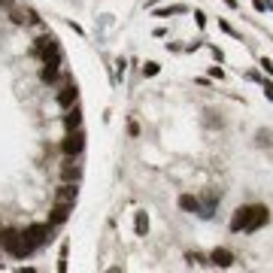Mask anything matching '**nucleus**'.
Listing matches in <instances>:
<instances>
[{
    "instance_id": "nucleus-15",
    "label": "nucleus",
    "mask_w": 273,
    "mask_h": 273,
    "mask_svg": "<svg viewBox=\"0 0 273 273\" xmlns=\"http://www.w3.org/2000/svg\"><path fill=\"white\" fill-rule=\"evenodd\" d=\"M149 234V219L146 213H137V237H146Z\"/></svg>"
},
{
    "instance_id": "nucleus-6",
    "label": "nucleus",
    "mask_w": 273,
    "mask_h": 273,
    "mask_svg": "<svg viewBox=\"0 0 273 273\" xmlns=\"http://www.w3.org/2000/svg\"><path fill=\"white\" fill-rule=\"evenodd\" d=\"M76 98H79V88H76V82H67V85L58 91V107L70 110V107L76 104Z\"/></svg>"
},
{
    "instance_id": "nucleus-17",
    "label": "nucleus",
    "mask_w": 273,
    "mask_h": 273,
    "mask_svg": "<svg viewBox=\"0 0 273 273\" xmlns=\"http://www.w3.org/2000/svg\"><path fill=\"white\" fill-rule=\"evenodd\" d=\"M0 4H7V0H0Z\"/></svg>"
},
{
    "instance_id": "nucleus-14",
    "label": "nucleus",
    "mask_w": 273,
    "mask_h": 273,
    "mask_svg": "<svg viewBox=\"0 0 273 273\" xmlns=\"http://www.w3.org/2000/svg\"><path fill=\"white\" fill-rule=\"evenodd\" d=\"M243 222H246V207H237L231 219V231H243Z\"/></svg>"
},
{
    "instance_id": "nucleus-7",
    "label": "nucleus",
    "mask_w": 273,
    "mask_h": 273,
    "mask_svg": "<svg viewBox=\"0 0 273 273\" xmlns=\"http://www.w3.org/2000/svg\"><path fill=\"white\" fill-rule=\"evenodd\" d=\"M70 213H73V204L58 201V204L52 207V213H49V222H52V225H64V222L70 219Z\"/></svg>"
},
{
    "instance_id": "nucleus-16",
    "label": "nucleus",
    "mask_w": 273,
    "mask_h": 273,
    "mask_svg": "<svg viewBox=\"0 0 273 273\" xmlns=\"http://www.w3.org/2000/svg\"><path fill=\"white\" fill-rule=\"evenodd\" d=\"M143 73H146V76H158V64H155V61H149V64L143 67Z\"/></svg>"
},
{
    "instance_id": "nucleus-13",
    "label": "nucleus",
    "mask_w": 273,
    "mask_h": 273,
    "mask_svg": "<svg viewBox=\"0 0 273 273\" xmlns=\"http://www.w3.org/2000/svg\"><path fill=\"white\" fill-rule=\"evenodd\" d=\"M76 198H79V189H76V186H70V182H64V186L58 189V201H67V204H76Z\"/></svg>"
},
{
    "instance_id": "nucleus-10",
    "label": "nucleus",
    "mask_w": 273,
    "mask_h": 273,
    "mask_svg": "<svg viewBox=\"0 0 273 273\" xmlns=\"http://www.w3.org/2000/svg\"><path fill=\"white\" fill-rule=\"evenodd\" d=\"M58 67H61V61H43L40 79H43V82H55V79H58Z\"/></svg>"
},
{
    "instance_id": "nucleus-11",
    "label": "nucleus",
    "mask_w": 273,
    "mask_h": 273,
    "mask_svg": "<svg viewBox=\"0 0 273 273\" xmlns=\"http://www.w3.org/2000/svg\"><path fill=\"white\" fill-rule=\"evenodd\" d=\"M79 125H82V113H79V107L73 104V107L67 110V116H64V128H67V131H76Z\"/></svg>"
},
{
    "instance_id": "nucleus-5",
    "label": "nucleus",
    "mask_w": 273,
    "mask_h": 273,
    "mask_svg": "<svg viewBox=\"0 0 273 273\" xmlns=\"http://www.w3.org/2000/svg\"><path fill=\"white\" fill-rule=\"evenodd\" d=\"M82 149H85V134H82L79 128H76V131H67V137L61 140V152H64V155H73V158H76V155H79Z\"/></svg>"
},
{
    "instance_id": "nucleus-3",
    "label": "nucleus",
    "mask_w": 273,
    "mask_h": 273,
    "mask_svg": "<svg viewBox=\"0 0 273 273\" xmlns=\"http://www.w3.org/2000/svg\"><path fill=\"white\" fill-rule=\"evenodd\" d=\"M267 219H270V210H267L264 204H252V207H246V222H243V231H246V234H252V231L264 228V225H267Z\"/></svg>"
},
{
    "instance_id": "nucleus-1",
    "label": "nucleus",
    "mask_w": 273,
    "mask_h": 273,
    "mask_svg": "<svg viewBox=\"0 0 273 273\" xmlns=\"http://www.w3.org/2000/svg\"><path fill=\"white\" fill-rule=\"evenodd\" d=\"M0 249L10 252L13 258H28V255L34 252V249L25 243L22 231H16V228H0Z\"/></svg>"
},
{
    "instance_id": "nucleus-4",
    "label": "nucleus",
    "mask_w": 273,
    "mask_h": 273,
    "mask_svg": "<svg viewBox=\"0 0 273 273\" xmlns=\"http://www.w3.org/2000/svg\"><path fill=\"white\" fill-rule=\"evenodd\" d=\"M37 55L43 61H61V49H58V40L49 34V37H40L37 40Z\"/></svg>"
},
{
    "instance_id": "nucleus-2",
    "label": "nucleus",
    "mask_w": 273,
    "mask_h": 273,
    "mask_svg": "<svg viewBox=\"0 0 273 273\" xmlns=\"http://www.w3.org/2000/svg\"><path fill=\"white\" fill-rule=\"evenodd\" d=\"M52 234H55V225L52 222H46V225H28L25 231H22V237H25V243L37 252L40 246H46V243H52Z\"/></svg>"
},
{
    "instance_id": "nucleus-8",
    "label": "nucleus",
    "mask_w": 273,
    "mask_h": 273,
    "mask_svg": "<svg viewBox=\"0 0 273 273\" xmlns=\"http://www.w3.org/2000/svg\"><path fill=\"white\" fill-rule=\"evenodd\" d=\"M79 176H82V170L76 167V161H73V155H67V158L61 161V179H64V182H76Z\"/></svg>"
},
{
    "instance_id": "nucleus-12",
    "label": "nucleus",
    "mask_w": 273,
    "mask_h": 273,
    "mask_svg": "<svg viewBox=\"0 0 273 273\" xmlns=\"http://www.w3.org/2000/svg\"><path fill=\"white\" fill-rule=\"evenodd\" d=\"M179 207L186 210V213H201V216H204L201 201H198V198H192V195H182V198H179Z\"/></svg>"
},
{
    "instance_id": "nucleus-9",
    "label": "nucleus",
    "mask_w": 273,
    "mask_h": 273,
    "mask_svg": "<svg viewBox=\"0 0 273 273\" xmlns=\"http://www.w3.org/2000/svg\"><path fill=\"white\" fill-rule=\"evenodd\" d=\"M210 261H213L216 267H231V264H234V255H231V249H213Z\"/></svg>"
}]
</instances>
